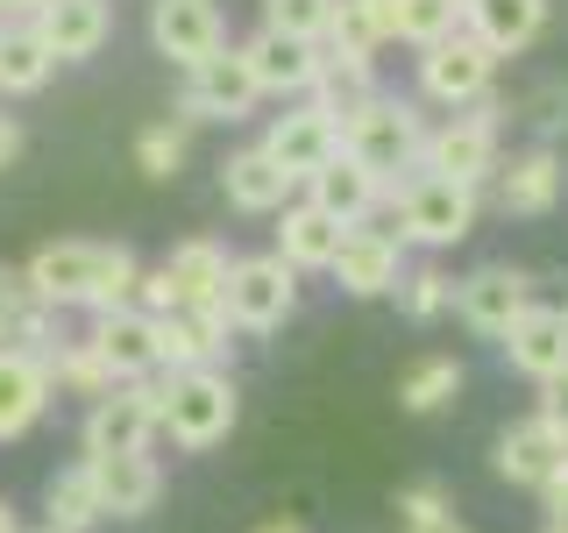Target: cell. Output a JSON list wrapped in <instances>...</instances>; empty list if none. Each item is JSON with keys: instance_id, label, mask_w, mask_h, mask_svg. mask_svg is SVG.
Instances as JSON below:
<instances>
[{"instance_id": "cell-1", "label": "cell", "mask_w": 568, "mask_h": 533, "mask_svg": "<svg viewBox=\"0 0 568 533\" xmlns=\"http://www.w3.org/2000/svg\"><path fill=\"white\" fill-rule=\"evenodd\" d=\"M36 306H85V313H114V306H135V249L129 242H43L36 257L22 263Z\"/></svg>"}, {"instance_id": "cell-2", "label": "cell", "mask_w": 568, "mask_h": 533, "mask_svg": "<svg viewBox=\"0 0 568 533\" xmlns=\"http://www.w3.org/2000/svg\"><path fill=\"white\" fill-rule=\"evenodd\" d=\"M384 207L413 249H455L476 235L484 185H462V178H440V171H405V178H390Z\"/></svg>"}, {"instance_id": "cell-3", "label": "cell", "mask_w": 568, "mask_h": 533, "mask_svg": "<svg viewBox=\"0 0 568 533\" xmlns=\"http://www.w3.org/2000/svg\"><path fill=\"white\" fill-rule=\"evenodd\" d=\"M156 413H164L171 449L206 455V449H221V441L235 434L242 391H235V378H227V370H171V378L156 384Z\"/></svg>"}, {"instance_id": "cell-4", "label": "cell", "mask_w": 568, "mask_h": 533, "mask_svg": "<svg viewBox=\"0 0 568 533\" xmlns=\"http://www.w3.org/2000/svg\"><path fill=\"white\" fill-rule=\"evenodd\" d=\"M419 142H426V121H419V107L398 100V93H369V100L342 107V150L363 171H377L384 185L405 178V171H419Z\"/></svg>"}, {"instance_id": "cell-5", "label": "cell", "mask_w": 568, "mask_h": 533, "mask_svg": "<svg viewBox=\"0 0 568 533\" xmlns=\"http://www.w3.org/2000/svg\"><path fill=\"white\" fill-rule=\"evenodd\" d=\"M156 434H164V413H156V384H150V378H121L114 391H100V399L85 405L79 449H85V455H142Z\"/></svg>"}, {"instance_id": "cell-6", "label": "cell", "mask_w": 568, "mask_h": 533, "mask_svg": "<svg viewBox=\"0 0 568 533\" xmlns=\"http://www.w3.org/2000/svg\"><path fill=\"white\" fill-rule=\"evenodd\" d=\"M490 86H497V50L484 43V36L455 29V36H440V43L419 50V93L434 107H448V114L490 100Z\"/></svg>"}, {"instance_id": "cell-7", "label": "cell", "mask_w": 568, "mask_h": 533, "mask_svg": "<svg viewBox=\"0 0 568 533\" xmlns=\"http://www.w3.org/2000/svg\"><path fill=\"white\" fill-rule=\"evenodd\" d=\"M497 114H505L497 100H476V107H462V114H448L440 129H426L419 171L462 178V185H484V178H497Z\"/></svg>"}, {"instance_id": "cell-8", "label": "cell", "mask_w": 568, "mask_h": 533, "mask_svg": "<svg viewBox=\"0 0 568 533\" xmlns=\"http://www.w3.org/2000/svg\"><path fill=\"white\" fill-rule=\"evenodd\" d=\"M221 306H227V320H235V334H271V328H284V320L298 313V271L277 257V249L235 257Z\"/></svg>"}, {"instance_id": "cell-9", "label": "cell", "mask_w": 568, "mask_h": 533, "mask_svg": "<svg viewBox=\"0 0 568 533\" xmlns=\"http://www.w3.org/2000/svg\"><path fill=\"white\" fill-rule=\"evenodd\" d=\"M540 306L532 299V278L519 271V263H484V271H469L455 284V313L469 334H490V342H505L519 320Z\"/></svg>"}, {"instance_id": "cell-10", "label": "cell", "mask_w": 568, "mask_h": 533, "mask_svg": "<svg viewBox=\"0 0 568 533\" xmlns=\"http://www.w3.org/2000/svg\"><path fill=\"white\" fill-rule=\"evenodd\" d=\"M327 278L342 284L348 299H384V292H398V278H405V235H398V228L355 221L348 235H342V257L327 263Z\"/></svg>"}, {"instance_id": "cell-11", "label": "cell", "mask_w": 568, "mask_h": 533, "mask_svg": "<svg viewBox=\"0 0 568 533\" xmlns=\"http://www.w3.org/2000/svg\"><path fill=\"white\" fill-rule=\"evenodd\" d=\"M263 100V86H256V71H248L242 50H213V58H200L185 71V121H242L248 107Z\"/></svg>"}, {"instance_id": "cell-12", "label": "cell", "mask_w": 568, "mask_h": 533, "mask_svg": "<svg viewBox=\"0 0 568 533\" xmlns=\"http://www.w3.org/2000/svg\"><path fill=\"white\" fill-rule=\"evenodd\" d=\"M235 349L227 306H178L156 320V370H221Z\"/></svg>"}, {"instance_id": "cell-13", "label": "cell", "mask_w": 568, "mask_h": 533, "mask_svg": "<svg viewBox=\"0 0 568 533\" xmlns=\"http://www.w3.org/2000/svg\"><path fill=\"white\" fill-rule=\"evenodd\" d=\"M263 150H271L277 164L306 185L327 157H342V114H334V107H320V100H298V107H284V114L271 121Z\"/></svg>"}, {"instance_id": "cell-14", "label": "cell", "mask_w": 568, "mask_h": 533, "mask_svg": "<svg viewBox=\"0 0 568 533\" xmlns=\"http://www.w3.org/2000/svg\"><path fill=\"white\" fill-rule=\"evenodd\" d=\"M150 43H156V58H171L178 71H192L200 58H213V50L227 43L221 0H156V8H150Z\"/></svg>"}, {"instance_id": "cell-15", "label": "cell", "mask_w": 568, "mask_h": 533, "mask_svg": "<svg viewBox=\"0 0 568 533\" xmlns=\"http://www.w3.org/2000/svg\"><path fill=\"white\" fill-rule=\"evenodd\" d=\"M29 29L43 36V50L58 64H85L106 50V36H114V8L106 0H43V8L29 14Z\"/></svg>"}, {"instance_id": "cell-16", "label": "cell", "mask_w": 568, "mask_h": 533, "mask_svg": "<svg viewBox=\"0 0 568 533\" xmlns=\"http://www.w3.org/2000/svg\"><path fill=\"white\" fill-rule=\"evenodd\" d=\"M85 470H93V491H100V512L106 520H150L156 497H164V470H156V455H85Z\"/></svg>"}, {"instance_id": "cell-17", "label": "cell", "mask_w": 568, "mask_h": 533, "mask_svg": "<svg viewBox=\"0 0 568 533\" xmlns=\"http://www.w3.org/2000/svg\"><path fill=\"white\" fill-rule=\"evenodd\" d=\"M561 192H568V164L555 157V142H532L526 157L497 164V207L519 213V221H540V213H555Z\"/></svg>"}, {"instance_id": "cell-18", "label": "cell", "mask_w": 568, "mask_h": 533, "mask_svg": "<svg viewBox=\"0 0 568 533\" xmlns=\"http://www.w3.org/2000/svg\"><path fill=\"white\" fill-rule=\"evenodd\" d=\"M58 384H50V363L14 342H0V441H22L36 420L50 413Z\"/></svg>"}, {"instance_id": "cell-19", "label": "cell", "mask_w": 568, "mask_h": 533, "mask_svg": "<svg viewBox=\"0 0 568 533\" xmlns=\"http://www.w3.org/2000/svg\"><path fill=\"white\" fill-rule=\"evenodd\" d=\"M490 470L505 476V484H519V491H540L547 476L561 470V426L555 420H511L505 434H497V449H490Z\"/></svg>"}, {"instance_id": "cell-20", "label": "cell", "mask_w": 568, "mask_h": 533, "mask_svg": "<svg viewBox=\"0 0 568 533\" xmlns=\"http://www.w3.org/2000/svg\"><path fill=\"white\" fill-rule=\"evenodd\" d=\"M242 58L256 71V86L277 100H306L320 79V43H298V36H277V29H256L242 43Z\"/></svg>"}, {"instance_id": "cell-21", "label": "cell", "mask_w": 568, "mask_h": 533, "mask_svg": "<svg viewBox=\"0 0 568 533\" xmlns=\"http://www.w3.org/2000/svg\"><path fill=\"white\" fill-rule=\"evenodd\" d=\"M85 342L114 378H150L156 370V320L142 306H114V313H93V328H85Z\"/></svg>"}, {"instance_id": "cell-22", "label": "cell", "mask_w": 568, "mask_h": 533, "mask_svg": "<svg viewBox=\"0 0 568 533\" xmlns=\"http://www.w3.org/2000/svg\"><path fill=\"white\" fill-rule=\"evenodd\" d=\"M221 192H227V207H235V213H284V207H292V192H298V178L256 142V150H235L221 164Z\"/></svg>"}, {"instance_id": "cell-23", "label": "cell", "mask_w": 568, "mask_h": 533, "mask_svg": "<svg viewBox=\"0 0 568 533\" xmlns=\"http://www.w3.org/2000/svg\"><path fill=\"white\" fill-rule=\"evenodd\" d=\"M384 192H390V185H384L377 171H363L348 150H342V157H327V164L306 178V200H313V207H327L334 221H348V228H355V221H369V213L384 207Z\"/></svg>"}, {"instance_id": "cell-24", "label": "cell", "mask_w": 568, "mask_h": 533, "mask_svg": "<svg viewBox=\"0 0 568 533\" xmlns=\"http://www.w3.org/2000/svg\"><path fill=\"white\" fill-rule=\"evenodd\" d=\"M342 235H348V221H334V213L313 207V200H292L277 213V257L292 263V271H327V263L342 257Z\"/></svg>"}, {"instance_id": "cell-25", "label": "cell", "mask_w": 568, "mask_h": 533, "mask_svg": "<svg viewBox=\"0 0 568 533\" xmlns=\"http://www.w3.org/2000/svg\"><path fill=\"white\" fill-rule=\"evenodd\" d=\"M505 363L519 370V378L547 384L555 370H568V313L561 306H532L519 328L505 334Z\"/></svg>"}, {"instance_id": "cell-26", "label": "cell", "mask_w": 568, "mask_h": 533, "mask_svg": "<svg viewBox=\"0 0 568 533\" xmlns=\"http://www.w3.org/2000/svg\"><path fill=\"white\" fill-rule=\"evenodd\" d=\"M164 271H171V284H178V306H221L235 257H227V242L192 235V242H178L171 257H164Z\"/></svg>"}, {"instance_id": "cell-27", "label": "cell", "mask_w": 568, "mask_h": 533, "mask_svg": "<svg viewBox=\"0 0 568 533\" xmlns=\"http://www.w3.org/2000/svg\"><path fill=\"white\" fill-rule=\"evenodd\" d=\"M462 29L484 36L497 58H511V50L540 43V29H547V0H462Z\"/></svg>"}, {"instance_id": "cell-28", "label": "cell", "mask_w": 568, "mask_h": 533, "mask_svg": "<svg viewBox=\"0 0 568 533\" xmlns=\"http://www.w3.org/2000/svg\"><path fill=\"white\" fill-rule=\"evenodd\" d=\"M43 520H50V533H85V526L106 520V512H100V491H93V470H85V455L43 484Z\"/></svg>"}, {"instance_id": "cell-29", "label": "cell", "mask_w": 568, "mask_h": 533, "mask_svg": "<svg viewBox=\"0 0 568 533\" xmlns=\"http://www.w3.org/2000/svg\"><path fill=\"white\" fill-rule=\"evenodd\" d=\"M462 384H469V370H462L455 355H419V363L398 378V413L426 420V413H440V405H455Z\"/></svg>"}, {"instance_id": "cell-30", "label": "cell", "mask_w": 568, "mask_h": 533, "mask_svg": "<svg viewBox=\"0 0 568 533\" xmlns=\"http://www.w3.org/2000/svg\"><path fill=\"white\" fill-rule=\"evenodd\" d=\"M50 71H58V58L43 50V36H36L29 22H8L0 29V93H43Z\"/></svg>"}, {"instance_id": "cell-31", "label": "cell", "mask_w": 568, "mask_h": 533, "mask_svg": "<svg viewBox=\"0 0 568 533\" xmlns=\"http://www.w3.org/2000/svg\"><path fill=\"white\" fill-rule=\"evenodd\" d=\"M398 313L413 320V328H434L440 313H455V278L440 271V263H405V278H398Z\"/></svg>"}, {"instance_id": "cell-32", "label": "cell", "mask_w": 568, "mask_h": 533, "mask_svg": "<svg viewBox=\"0 0 568 533\" xmlns=\"http://www.w3.org/2000/svg\"><path fill=\"white\" fill-rule=\"evenodd\" d=\"M43 363H50V384H58V391H79V399H100V391H114V384H121L114 370H106L100 355H93V342H85V334H79V342H58V349L43 355Z\"/></svg>"}, {"instance_id": "cell-33", "label": "cell", "mask_w": 568, "mask_h": 533, "mask_svg": "<svg viewBox=\"0 0 568 533\" xmlns=\"http://www.w3.org/2000/svg\"><path fill=\"white\" fill-rule=\"evenodd\" d=\"M334 8H342V0H263V29L298 36V43H327Z\"/></svg>"}, {"instance_id": "cell-34", "label": "cell", "mask_w": 568, "mask_h": 533, "mask_svg": "<svg viewBox=\"0 0 568 533\" xmlns=\"http://www.w3.org/2000/svg\"><path fill=\"white\" fill-rule=\"evenodd\" d=\"M462 29V0H398V43H440V36Z\"/></svg>"}, {"instance_id": "cell-35", "label": "cell", "mask_w": 568, "mask_h": 533, "mask_svg": "<svg viewBox=\"0 0 568 533\" xmlns=\"http://www.w3.org/2000/svg\"><path fill=\"white\" fill-rule=\"evenodd\" d=\"M135 171L142 178H178L185 171V129H178V121H150V129L135 135Z\"/></svg>"}, {"instance_id": "cell-36", "label": "cell", "mask_w": 568, "mask_h": 533, "mask_svg": "<svg viewBox=\"0 0 568 533\" xmlns=\"http://www.w3.org/2000/svg\"><path fill=\"white\" fill-rule=\"evenodd\" d=\"M519 114H526V129L540 135V142L568 135V79H540V86L519 100Z\"/></svg>"}, {"instance_id": "cell-37", "label": "cell", "mask_w": 568, "mask_h": 533, "mask_svg": "<svg viewBox=\"0 0 568 533\" xmlns=\"http://www.w3.org/2000/svg\"><path fill=\"white\" fill-rule=\"evenodd\" d=\"M440 512H455V497L440 476H419V484L398 491V526H419V520H440Z\"/></svg>"}, {"instance_id": "cell-38", "label": "cell", "mask_w": 568, "mask_h": 533, "mask_svg": "<svg viewBox=\"0 0 568 533\" xmlns=\"http://www.w3.org/2000/svg\"><path fill=\"white\" fill-rule=\"evenodd\" d=\"M36 306L29 278L14 271V263H0V342H14V328H22V313Z\"/></svg>"}, {"instance_id": "cell-39", "label": "cell", "mask_w": 568, "mask_h": 533, "mask_svg": "<svg viewBox=\"0 0 568 533\" xmlns=\"http://www.w3.org/2000/svg\"><path fill=\"white\" fill-rule=\"evenodd\" d=\"M135 306L150 313V320L178 313V284H171V271H164V263H156V271H142V278H135Z\"/></svg>"}, {"instance_id": "cell-40", "label": "cell", "mask_w": 568, "mask_h": 533, "mask_svg": "<svg viewBox=\"0 0 568 533\" xmlns=\"http://www.w3.org/2000/svg\"><path fill=\"white\" fill-rule=\"evenodd\" d=\"M532 497H540V512H547V526H568V470H555V476H547V484H540V491H532Z\"/></svg>"}, {"instance_id": "cell-41", "label": "cell", "mask_w": 568, "mask_h": 533, "mask_svg": "<svg viewBox=\"0 0 568 533\" xmlns=\"http://www.w3.org/2000/svg\"><path fill=\"white\" fill-rule=\"evenodd\" d=\"M540 420H555V426H568V370H555V378L540 384Z\"/></svg>"}, {"instance_id": "cell-42", "label": "cell", "mask_w": 568, "mask_h": 533, "mask_svg": "<svg viewBox=\"0 0 568 533\" xmlns=\"http://www.w3.org/2000/svg\"><path fill=\"white\" fill-rule=\"evenodd\" d=\"M14 157H22V121H14V114H0V171H8Z\"/></svg>"}, {"instance_id": "cell-43", "label": "cell", "mask_w": 568, "mask_h": 533, "mask_svg": "<svg viewBox=\"0 0 568 533\" xmlns=\"http://www.w3.org/2000/svg\"><path fill=\"white\" fill-rule=\"evenodd\" d=\"M405 533H469V526H462L455 512H440V520H419V526H405Z\"/></svg>"}, {"instance_id": "cell-44", "label": "cell", "mask_w": 568, "mask_h": 533, "mask_svg": "<svg viewBox=\"0 0 568 533\" xmlns=\"http://www.w3.org/2000/svg\"><path fill=\"white\" fill-rule=\"evenodd\" d=\"M36 8H43V0H0V22H29Z\"/></svg>"}, {"instance_id": "cell-45", "label": "cell", "mask_w": 568, "mask_h": 533, "mask_svg": "<svg viewBox=\"0 0 568 533\" xmlns=\"http://www.w3.org/2000/svg\"><path fill=\"white\" fill-rule=\"evenodd\" d=\"M256 533H306V526H298V520H263Z\"/></svg>"}, {"instance_id": "cell-46", "label": "cell", "mask_w": 568, "mask_h": 533, "mask_svg": "<svg viewBox=\"0 0 568 533\" xmlns=\"http://www.w3.org/2000/svg\"><path fill=\"white\" fill-rule=\"evenodd\" d=\"M0 533H22V526H14V505H8V497H0Z\"/></svg>"}, {"instance_id": "cell-47", "label": "cell", "mask_w": 568, "mask_h": 533, "mask_svg": "<svg viewBox=\"0 0 568 533\" xmlns=\"http://www.w3.org/2000/svg\"><path fill=\"white\" fill-rule=\"evenodd\" d=\"M561 470H568V426H561Z\"/></svg>"}, {"instance_id": "cell-48", "label": "cell", "mask_w": 568, "mask_h": 533, "mask_svg": "<svg viewBox=\"0 0 568 533\" xmlns=\"http://www.w3.org/2000/svg\"><path fill=\"white\" fill-rule=\"evenodd\" d=\"M540 533H568V526H540Z\"/></svg>"}, {"instance_id": "cell-49", "label": "cell", "mask_w": 568, "mask_h": 533, "mask_svg": "<svg viewBox=\"0 0 568 533\" xmlns=\"http://www.w3.org/2000/svg\"><path fill=\"white\" fill-rule=\"evenodd\" d=\"M36 533H50V526H36Z\"/></svg>"}, {"instance_id": "cell-50", "label": "cell", "mask_w": 568, "mask_h": 533, "mask_svg": "<svg viewBox=\"0 0 568 533\" xmlns=\"http://www.w3.org/2000/svg\"><path fill=\"white\" fill-rule=\"evenodd\" d=\"M0 29H8V22H0Z\"/></svg>"}]
</instances>
